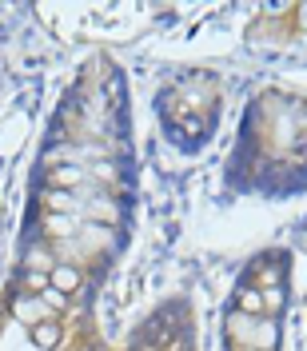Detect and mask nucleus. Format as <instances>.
Masks as SVG:
<instances>
[{
  "instance_id": "2",
  "label": "nucleus",
  "mask_w": 307,
  "mask_h": 351,
  "mask_svg": "<svg viewBox=\"0 0 307 351\" xmlns=\"http://www.w3.org/2000/svg\"><path fill=\"white\" fill-rule=\"evenodd\" d=\"M236 307H240V315H251V319H263V291L251 284H243L236 291Z\"/></svg>"
},
{
  "instance_id": "5",
  "label": "nucleus",
  "mask_w": 307,
  "mask_h": 351,
  "mask_svg": "<svg viewBox=\"0 0 307 351\" xmlns=\"http://www.w3.org/2000/svg\"><path fill=\"white\" fill-rule=\"evenodd\" d=\"M80 284H84V280H80V271H76V267H68V263H56V267H52V287H56V291L72 295Z\"/></svg>"
},
{
  "instance_id": "9",
  "label": "nucleus",
  "mask_w": 307,
  "mask_h": 351,
  "mask_svg": "<svg viewBox=\"0 0 307 351\" xmlns=\"http://www.w3.org/2000/svg\"><path fill=\"white\" fill-rule=\"evenodd\" d=\"M40 300L48 304V311H64V307H68V295H64V291H56V287H48Z\"/></svg>"
},
{
  "instance_id": "7",
  "label": "nucleus",
  "mask_w": 307,
  "mask_h": 351,
  "mask_svg": "<svg viewBox=\"0 0 307 351\" xmlns=\"http://www.w3.org/2000/svg\"><path fill=\"white\" fill-rule=\"evenodd\" d=\"M24 287H28V295H44L52 287V276L48 271H24Z\"/></svg>"
},
{
  "instance_id": "10",
  "label": "nucleus",
  "mask_w": 307,
  "mask_h": 351,
  "mask_svg": "<svg viewBox=\"0 0 307 351\" xmlns=\"http://www.w3.org/2000/svg\"><path fill=\"white\" fill-rule=\"evenodd\" d=\"M284 304V291H280V287H267V291H263V307H280Z\"/></svg>"
},
{
  "instance_id": "3",
  "label": "nucleus",
  "mask_w": 307,
  "mask_h": 351,
  "mask_svg": "<svg viewBox=\"0 0 307 351\" xmlns=\"http://www.w3.org/2000/svg\"><path fill=\"white\" fill-rule=\"evenodd\" d=\"M44 232H48L52 240H68V236H76V232H80V216H52V212H48Z\"/></svg>"
},
{
  "instance_id": "8",
  "label": "nucleus",
  "mask_w": 307,
  "mask_h": 351,
  "mask_svg": "<svg viewBox=\"0 0 307 351\" xmlns=\"http://www.w3.org/2000/svg\"><path fill=\"white\" fill-rule=\"evenodd\" d=\"M88 172H84V164H72V168H56L52 172V184H84Z\"/></svg>"
},
{
  "instance_id": "1",
  "label": "nucleus",
  "mask_w": 307,
  "mask_h": 351,
  "mask_svg": "<svg viewBox=\"0 0 307 351\" xmlns=\"http://www.w3.org/2000/svg\"><path fill=\"white\" fill-rule=\"evenodd\" d=\"M12 315H16L21 324H28V331L36 328V324H44V319H52V311H48V304H44L40 295H16Z\"/></svg>"
},
{
  "instance_id": "6",
  "label": "nucleus",
  "mask_w": 307,
  "mask_h": 351,
  "mask_svg": "<svg viewBox=\"0 0 307 351\" xmlns=\"http://www.w3.org/2000/svg\"><path fill=\"white\" fill-rule=\"evenodd\" d=\"M32 343L44 351H52V348H60V328H56V319H44V324H36L32 328Z\"/></svg>"
},
{
  "instance_id": "4",
  "label": "nucleus",
  "mask_w": 307,
  "mask_h": 351,
  "mask_svg": "<svg viewBox=\"0 0 307 351\" xmlns=\"http://www.w3.org/2000/svg\"><path fill=\"white\" fill-rule=\"evenodd\" d=\"M44 208H48L52 216H80V212H84L68 192H44Z\"/></svg>"
}]
</instances>
